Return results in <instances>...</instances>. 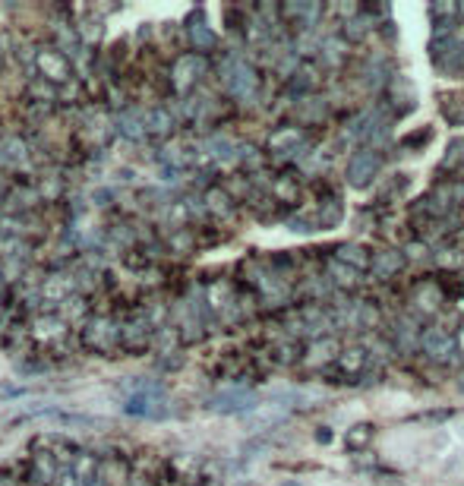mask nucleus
Wrapping results in <instances>:
<instances>
[{
    "label": "nucleus",
    "instance_id": "nucleus-1",
    "mask_svg": "<svg viewBox=\"0 0 464 486\" xmlns=\"http://www.w3.org/2000/svg\"><path fill=\"white\" fill-rule=\"evenodd\" d=\"M376 168H379V158H376L373 151H360V155L350 161V170H348L350 183H354V187H363V183L376 174Z\"/></svg>",
    "mask_w": 464,
    "mask_h": 486
},
{
    "label": "nucleus",
    "instance_id": "nucleus-2",
    "mask_svg": "<svg viewBox=\"0 0 464 486\" xmlns=\"http://www.w3.org/2000/svg\"><path fill=\"white\" fill-rule=\"evenodd\" d=\"M426 347L432 351V357H436V351H439V357H445L451 351V338H445L442 332H432V335H426Z\"/></svg>",
    "mask_w": 464,
    "mask_h": 486
}]
</instances>
